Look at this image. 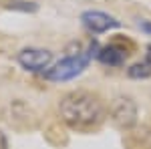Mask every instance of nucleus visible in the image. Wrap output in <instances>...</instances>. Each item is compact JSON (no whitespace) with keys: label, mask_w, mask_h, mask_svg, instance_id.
Instances as JSON below:
<instances>
[{"label":"nucleus","mask_w":151,"mask_h":149,"mask_svg":"<svg viewBox=\"0 0 151 149\" xmlns=\"http://www.w3.org/2000/svg\"><path fill=\"white\" fill-rule=\"evenodd\" d=\"M58 111L63 121L77 131H91L103 123L107 109L103 101L89 91H73L60 99Z\"/></svg>","instance_id":"nucleus-1"},{"label":"nucleus","mask_w":151,"mask_h":149,"mask_svg":"<svg viewBox=\"0 0 151 149\" xmlns=\"http://www.w3.org/2000/svg\"><path fill=\"white\" fill-rule=\"evenodd\" d=\"M97 55H99V46L93 40L87 50H79V53L67 55L65 58H60L55 67L47 69L42 75H45V79L57 81V83H60V81H70V79H75V77H79L83 71L87 69L89 60L93 57H97Z\"/></svg>","instance_id":"nucleus-2"},{"label":"nucleus","mask_w":151,"mask_h":149,"mask_svg":"<svg viewBox=\"0 0 151 149\" xmlns=\"http://www.w3.org/2000/svg\"><path fill=\"white\" fill-rule=\"evenodd\" d=\"M18 65L30 73H45L52 63V53L47 48H22L18 53Z\"/></svg>","instance_id":"nucleus-3"},{"label":"nucleus","mask_w":151,"mask_h":149,"mask_svg":"<svg viewBox=\"0 0 151 149\" xmlns=\"http://www.w3.org/2000/svg\"><path fill=\"white\" fill-rule=\"evenodd\" d=\"M111 117L119 127L131 129L137 123V105L131 97H117L111 103Z\"/></svg>","instance_id":"nucleus-4"},{"label":"nucleus","mask_w":151,"mask_h":149,"mask_svg":"<svg viewBox=\"0 0 151 149\" xmlns=\"http://www.w3.org/2000/svg\"><path fill=\"white\" fill-rule=\"evenodd\" d=\"M81 22L93 35H101V32H107V30L119 26V20H115L111 14L101 10H85L81 14Z\"/></svg>","instance_id":"nucleus-5"},{"label":"nucleus","mask_w":151,"mask_h":149,"mask_svg":"<svg viewBox=\"0 0 151 149\" xmlns=\"http://www.w3.org/2000/svg\"><path fill=\"white\" fill-rule=\"evenodd\" d=\"M127 55H129V53L123 48V46L107 45V46H103V48L99 50L97 58H99L103 65H109V67H121V65H125Z\"/></svg>","instance_id":"nucleus-6"},{"label":"nucleus","mask_w":151,"mask_h":149,"mask_svg":"<svg viewBox=\"0 0 151 149\" xmlns=\"http://www.w3.org/2000/svg\"><path fill=\"white\" fill-rule=\"evenodd\" d=\"M127 75L131 79H147V77H151V60L145 58L143 63H135L127 71Z\"/></svg>","instance_id":"nucleus-7"},{"label":"nucleus","mask_w":151,"mask_h":149,"mask_svg":"<svg viewBox=\"0 0 151 149\" xmlns=\"http://www.w3.org/2000/svg\"><path fill=\"white\" fill-rule=\"evenodd\" d=\"M10 8L12 10H22V12H35L38 6H36L35 2H12Z\"/></svg>","instance_id":"nucleus-8"},{"label":"nucleus","mask_w":151,"mask_h":149,"mask_svg":"<svg viewBox=\"0 0 151 149\" xmlns=\"http://www.w3.org/2000/svg\"><path fill=\"white\" fill-rule=\"evenodd\" d=\"M139 26H141V30H145V32H149V35H151V22H149V20H141Z\"/></svg>","instance_id":"nucleus-9"},{"label":"nucleus","mask_w":151,"mask_h":149,"mask_svg":"<svg viewBox=\"0 0 151 149\" xmlns=\"http://www.w3.org/2000/svg\"><path fill=\"white\" fill-rule=\"evenodd\" d=\"M0 149H8V143H6V137L2 131H0Z\"/></svg>","instance_id":"nucleus-10"}]
</instances>
